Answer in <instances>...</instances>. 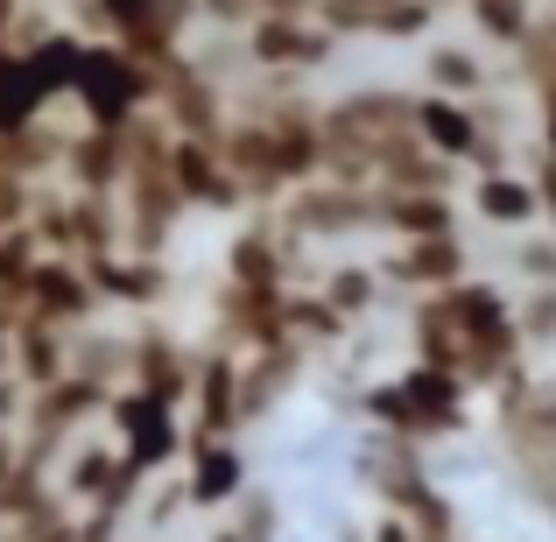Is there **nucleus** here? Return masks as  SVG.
Listing matches in <instances>:
<instances>
[{
    "label": "nucleus",
    "mask_w": 556,
    "mask_h": 542,
    "mask_svg": "<svg viewBox=\"0 0 556 542\" xmlns=\"http://www.w3.org/2000/svg\"><path fill=\"white\" fill-rule=\"evenodd\" d=\"M317 297L331 303V311L345 317V325H367L380 311V297H388V282H380V261H325L317 268Z\"/></svg>",
    "instance_id": "ddd939ff"
},
{
    "label": "nucleus",
    "mask_w": 556,
    "mask_h": 542,
    "mask_svg": "<svg viewBox=\"0 0 556 542\" xmlns=\"http://www.w3.org/2000/svg\"><path fill=\"white\" fill-rule=\"evenodd\" d=\"M127 542H141V535H127Z\"/></svg>",
    "instance_id": "393cba45"
},
{
    "label": "nucleus",
    "mask_w": 556,
    "mask_h": 542,
    "mask_svg": "<svg viewBox=\"0 0 556 542\" xmlns=\"http://www.w3.org/2000/svg\"><path fill=\"white\" fill-rule=\"evenodd\" d=\"M184 430H190V444H226V437L247 430V416H240V353L198 345V380H190V402H184Z\"/></svg>",
    "instance_id": "0eeeda50"
},
{
    "label": "nucleus",
    "mask_w": 556,
    "mask_h": 542,
    "mask_svg": "<svg viewBox=\"0 0 556 542\" xmlns=\"http://www.w3.org/2000/svg\"><path fill=\"white\" fill-rule=\"evenodd\" d=\"M529 106H535V141H529V149L556 163V78H549V85H535V92H529Z\"/></svg>",
    "instance_id": "aec40b11"
},
{
    "label": "nucleus",
    "mask_w": 556,
    "mask_h": 542,
    "mask_svg": "<svg viewBox=\"0 0 556 542\" xmlns=\"http://www.w3.org/2000/svg\"><path fill=\"white\" fill-rule=\"evenodd\" d=\"M169 184L184 190L190 212H254V198H247V184L226 169V155H218V141H198V135H177L169 141Z\"/></svg>",
    "instance_id": "6e6552de"
},
{
    "label": "nucleus",
    "mask_w": 556,
    "mask_h": 542,
    "mask_svg": "<svg viewBox=\"0 0 556 542\" xmlns=\"http://www.w3.org/2000/svg\"><path fill=\"white\" fill-rule=\"evenodd\" d=\"M437 0H380L374 8V42H422L437 36Z\"/></svg>",
    "instance_id": "dca6fc26"
},
{
    "label": "nucleus",
    "mask_w": 556,
    "mask_h": 542,
    "mask_svg": "<svg viewBox=\"0 0 556 542\" xmlns=\"http://www.w3.org/2000/svg\"><path fill=\"white\" fill-rule=\"evenodd\" d=\"M317 366V353H303L296 339L289 345H268V353H240V416L261 423L303 388V374Z\"/></svg>",
    "instance_id": "9d476101"
},
{
    "label": "nucleus",
    "mask_w": 556,
    "mask_h": 542,
    "mask_svg": "<svg viewBox=\"0 0 556 542\" xmlns=\"http://www.w3.org/2000/svg\"><path fill=\"white\" fill-rule=\"evenodd\" d=\"M204 542H261V535H247V521H232V515H226V521H218V529L204 535Z\"/></svg>",
    "instance_id": "4be33fe9"
},
{
    "label": "nucleus",
    "mask_w": 556,
    "mask_h": 542,
    "mask_svg": "<svg viewBox=\"0 0 556 542\" xmlns=\"http://www.w3.org/2000/svg\"><path fill=\"white\" fill-rule=\"evenodd\" d=\"M549 14H556V0H549Z\"/></svg>",
    "instance_id": "b1692460"
},
{
    "label": "nucleus",
    "mask_w": 556,
    "mask_h": 542,
    "mask_svg": "<svg viewBox=\"0 0 556 542\" xmlns=\"http://www.w3.org/2000/svg\"><path fill=\"white\" fill-rule=\"evenodd\" d=\"M422 78H430V92H444V99L493 92V64L472 50V42H451V36H430V50H422Z\"/></svg>",
    "instance_id": "4468645a"
},
{
    "label": "nucleus",
    "mask_w": 556,
    "mask_h": 542,
    "mask_svg": "<svg viewBox=\"0 0 556 542\" xmlns=\"http://www.w3.org/2000/svg\"><path fill=\"white\" fill-rule=\"evenodd\" d=\"M28 212H36V184L14 177V169H0V232L28 226Z\"/></svg>",
    "instance_id": "6ab92c4d"
},
{
    "label": "nucleus",
    "mask_w": 556,
    "mask_h": 542,
    "mask_svg": "<svg viewBox=\"0 0 556 542\" xmlns=\"http://www.w3.org/2000/svg\"><path fill=\"white\" fill-rule=\"evenodd\" d=\"M374 204H380V190H359V184H331V177H317V184L289 190L282 204H268V212H275V226H282V240H289V247L317 254V247L367 240V232H374Z\"/></svg>",
    "instance_id": "7ed1b4c3"
},
{
    "label": "nucleus",
    "mask_w": 556,
    "mask_h": 542,
    "mask_svg": "<svg viewBox=\"0 0 556 542\" xmlns=\"http://www.w3.org/2000/svg\"><path fill=\"white\" fill-rule=\"evenodd\" d=\"M261 14H317V0H261Z\"/></svg>",
    "instance_id": "5701e85b"
},
{
    "label": "nucleus",
    "mask_w": 556,
    "mask_h": 542,
    "mask_svg": "<svg viewBox=\"0 0 556 542\" xmlns=\"http://www.w3.org/2000/svg\"><path fill=\"white\" fill-rule=\"evenodd\" d=\"M515 325L529 353H556V289H515Z\"/></svg>",
    "instance_id": "f3484780"
},
{
    "label": "nucleus",
    "mask_w": 556,
    "mask_h": 542,
    "mask_svg": "<svg viewBox=\"0 0 556 542\" xmlns=\"http://www.w3.org/2000/svg\"><path fill=\"white\" fill-rule=\"evenodd\" d=\"M106 437L121 444V458L135 465L141 479L177 472V465H184V451H190L184 408L155 402V394H141V388H121V394L106 402Z\"/></svg>",
    "instance_id": "20e7f679"
},
{
    "label": "nucleus",
    "mask_w": 556,
    "mask_h": 542,
    "mask_svg": "<svg viewBox=\"0 0 556 542\" xmlns=\"http://www.w3.org/2000/svg\"><path fill=\"white\" fill-rule=\"evenodd\" d=\"M374 232L388 247L402 240H437V232H458V198L444 190H380L374 204Z\"/></svg>",
    "instance_id": "f8f14e48"
},
{
    "label": "nucleus",
    "mask_w": 556,
    "mask_h": 542,
    "mask_svg": "<svg viewBox=\"0 0 556 542\" xmlns=\"http://www.w3.org/2000/svg\"><path fill=\"white\" fill-rule=\"evenodd\" d=\"M240 36L261 78H311V71H325L339 56V36L317 14H254Z\"/></svg>",
    "instance_id": "39448f33"
},
{
    "label": "nucleus",
    "mask_w": 556,
    "mask_h": 542,
    "mask_svg": "<svg viewBox=\"0 0 556 542\" xmlns=\"http://www.w3.org/2000/svg\"><path fill=\"white\" fill-rule=\"evenodd\" d=\"M465 275H479V254L465 232H437V240H402L380 254V282L408 289V297H444Z\"/></svg>",
    "instance_id": "423d86ee"
},
{
    "label": "nucleus",
    "mask_w": 556,
    "mask_h": 542,
    "mask_svg": "<svg viewBox=\"0 0 556 542\" xmlns=\"http://www.w3.org/2000/svg\"><path fill=\"white\" fill-rule=\"evenodd\" d=\"M367 542H416V529H408L402 515H388V507H380V515H374V529H367Z\"/></svg>",
    "instance_id": "412c9836"
},
{
    "label": "nucleus",
    "mask_w": 556,
    "mask_h": 542,
    "mask_svg": "<svg viewBox=\"0 0 556 542\" xmlns=\"http://www.w3.org/2000/svg\"><path fill=\"white\" fill-rule=\"evenodd\" d=\"M458 204H472V218H479V226H493V232H535V226H543V198H535L529 169H493V177H472Z\"/></svg>",
    "instance_id": "9b49d317"
},
{
    "label": "nucleus",
    "mask_w": 556,
    "mask_h": 542,
    "mask_svg": "<svg viewBox=\"0 0 556 542\" xmlns=\"http://www.w3.org/2000/svg\"><path fill=\"white\" fill-rule=\"evenodd\" d=\"M515 275H521V289H556V232H521V247H515Z\"/></svg>",
    "instance_id": "a211bd4d"
},
{
    "label": "nucleus",
    "mask_w": 556,
    "mask_h": 542,
    "mask_svg": "<svg viewBox=\"0 0 556 542\" xmlns=\"http://www.w3.org/2000/svg\"><path fill=\"white\" fill-rule=\"evenodd\" d=\"M359 416L380 437H402V444H444V437L472 430V380L451 374V366H422L408 360L394 380H367L359 388Z\"/></svg>",
    "instance_id": "f257e3e1"
},
{
    "label": "nucleus",
    "mask_w": 556,
    "mask_h": 542,
    "mask_svg": "<svg viewBox=\"0 0 556 542\" xmlns=\"http://www.w3.org/2000/svg\"><path fill=\"white\" fill-rule=\"evenodd\" d=\"M177 472H184V493H190V515H226V507L254 487L240 437H226V444H190Z\"/></svg>",
    "instance_id": "1a4fd4ad"
},
{
    "label": "nucleus",
    "mask_w": 556,
    "mask_h": 542,
    "mask_svg": "<svg viewBox=\"0 0 556 542\" xmlns=\"http://www.w3.org/2000/svg\"><path fill=\"white\" fill-rule=\"evenodd\" d=\"M155 85H163V71L135 64L121 42L85 36L78 78H71V113H78V127H113V135H121L141 113H155Z\"/></svg>",
    "instance_id": "f03ea898"
},
{
    "label": "nucleus",
    "mask_w": 556,
    "mask_h": 542,
    "mask_svg": "<svg viewBox=\"0 0 556 542\" xmlns=\"http://www.w3.org/2000/svg\"><path fill=\"white\" fill-rule=\"evenodd\" d=\"M465 14H472L479 42H493L501 56H515L521 42L535 36V22H543V8H535V0H465Z\"/></svg>",
    "instance_id": "2eb2a0df"
}]
</instances>
